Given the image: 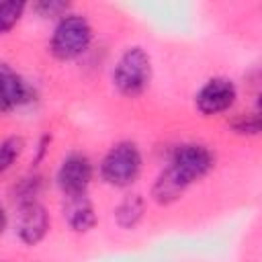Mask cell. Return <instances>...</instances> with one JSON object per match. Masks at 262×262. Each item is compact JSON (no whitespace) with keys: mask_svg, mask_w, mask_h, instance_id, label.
<instances>
[{"mask_svg":"<svg viewBox=\"0 0 262 262\" xmlns=\"http://www.w3.org/2000/svg\"><path fill=\"white\" fill-rule=\"evenodd\" d=\"M237 100V86L231 78H209L194 94V106L203 117H215L227 113Z\"/></svg>","mask_w":262,"mask_h":262,"instance_id":"6","label":"cell"},{"mask_svg":"<svg viewBox=\"0 0 262 262\" xmlns=\"http://www.w3.org/2000/svg\"><path fill=\"white\" fill-rule=\"evenodd\" d=\"M0 84H2V98H0L2 113H10L18 106H25L35 96L33 86L8 63L0 66Z\"/></svg>","mask_w":262,"mask_h":262,"instance_id":"8","label":"cell"},{"mask_svg":"<svg viewBox=\"0 0 262 262\" xmlns=\"http://www.w3.org/2000/svg\"><path fill=\"white\" fill-rule=\"evenodd\" d=\"M49 143H51V135H41V139H39V143H37V154H35V162H37V164L45 158Z\"/></svg>","mask_w":262,"mask_h":262,"instance_id":"17","label":"cell"},{"mask_svg":"<svg viewBox=\"0 0 262 262\" xmlns=\"http://www.w3.org/2000/svg\"><path fill=\"white\" fill-rule=\"evenodd\" d=\"M31 8L41 18H57V20L70 12V4L63 0H37L31 4Z\"/></svg>","mask_w":262,"mask_h":262,"instance_id":"16","label":"cell"},{"mask_svg":"<svg viewBox=\"0 0 262 262\" xmlns=\"http://www.w3.org/2000/svg\"><path fill=\"white\" fill-rule=\"evenodd\" d=\"M23 151H25V139L20 135L4 137L0 143V172L6 174L16 164V160L20 158Z\"/></svg>","mask_w":262,"mask_h":262,"instance_id":"13","label":"cell"},{"mask_svg":"<svg viewBox=\"0 0 262 262\" xmlns=\"http://www.w3.org/2000/svg\"><path fill=\"white\" fill-rule=\"evenodd\" d=\"M92 25L84 14L68 12L61 16L49 37V51L57 61H74L84 55L92 43Z\"/></svg>","mask_w":262,"mask_h":262,"instance_id":"2","label":"cell"},{"mask_svg":"<svg viewBox=\"0 0 262 262\" xmlns=\"http://www.w3.org/2000/svg\"><path fill=\"white\" fill-rule=\"evenodd\" d=\"M256 111H262V90H260L258 96H256Z\"/></svg>","mask_w":262,"mask_h":262,"instance_id":"18","label":"cell"},{"mask_svg":"<svg viewBox=\"0 0 262 262\" xmlns=\"http://www.w3.org/2000/svg\"><path fill=\"white\" fill-rule=\"evenodd\" d=\"M63 219L68 227L76 233H86L94 229L98 217L94 203L90 201L88 194H76V196H66L63 203Z\"/></svg>","mask_w":262,"mask_h":262,"instance_id":"9","label":"cell"},{"mask_svg":"<svg viewBox=\"0 0 262 262\" xmlns=\"http://www.w3.org/2000/svg\"><path fill=\"white\" fill-rule=\"evenodd\" d=\"M184 192H186V190H184L166 170H162V172L156 176V180H154V184H151V188H149V196H151L158 205H164V207L176 203Z\"/></svg>","mask_w":262,"mask_h":262,"instance_id":"11","label":"cell"},{"mask_svg":"<svg viewBox=\"0 0 262 262\" xmlns=\"http://www.w3.org/2000/svg\"><path fill=\"white\" fill-rule=\"evenodd\" d=\"M41 190H43V176L27 174V176L18 178L12 184V196L16 201V207L25 205V203H31V201H39L37 196L41 194Z\"/></svg>","mask_w":262,"mask_h":262,"instance_id":"12","label":"cell"},{"mask_svg":"<svg viewBox=\"0 0 262 262\" xmlns=\"http://www.w3.org/2000/svg\"><path fill=\"white\" fill-rule=\"evenodd\" d=\"M154 66L149 53L141 45H131L123 49L113 68V84L121 96L137 98L141 96L151 82Z\"/></svg>","mask_w":262,"mask_h":262,"instance_id":"1","label":"cell"},{"mask_svg":"<svg viewBox=\"0 0 262 262\" xmlns=\"http://www.w3.org/2000/svg\"><path fill=\"white\" fill-rule=\"evenodd\" d=\"M229 127L237 135H262V111L239 115L229 123Z\"/></svg>","mask_w":262,"mask_h":262,"instance_id":"15","label":"cell"},{"mask_svg":"<svg viewBox=\"0 0 262 262\" xmlns=\"http://www.w3.org/2000/svg\"><path fill=\"white\" fill-rule=\"evenodd\" d=\"M4 262H6V260H4Z\"/></svg>","mask_w":262,"mask_h":262,"instance_id":"19","label":"cell"},{"mask_svg":"<svg viewBox=\"0 0 262 262\" xmlns=\"http://www.w3.org/2000/svg\"><path fill=\"white\" fill-rule=\"evenodd\" d=\"M215 166L213 151L203 143H182L172 151L168 166L164 168L184 190L205 178Z\"/></svg>","mask_w":262,"mask_h":262,"instance_id":"4","label":"cell"},{"mask_svg":"<svg viewBox=\"0 0 262 262\" xmlns=\"http://www.w3.org/2000/svg\"><path fill=\"white\" fill-rule=\"evenodd\" d=\"M51 227V217L47 209L39 201H31L16 207L14 217V235L25 246H37L41 244Z\"/></svg>","mask_w":262,"mask_h":262,"instance_id":"7","label":"cell"},{"mask_svg":"<svg viewBox=\"0 0 262 262\" xmlns=\"http://www.w3.org/2000/svg\"><path fill=\"white\" fill-rule=\"evenodd\" d=\"M143 170V156L133 141H117L100 160V180L113 188H129Z\"/></svg>","mask_w":262,"mask_h":262,"instance_id":"3","label":"cell"},{"mask_svg":"<svg viewBox=\"0 0 262 262\" xmlns=\"http://www.w3.org/2000/svg\"><path fill=\"white\" fill-rule=\"evenodd\" d=\"M145 199L141 194H127L113 211V219L121 229H135L145 217Z\"/></svg>","mask_w":262,"mask_h":262,"instance_id":"10","label":"cell"},{"mask_svg":"<svg viewBox=\"0 0 262 262\" xmlns=\"http://www.w3.org/2000/svg\"><path fill=\"white\" fill-rule=\"evenodd\" d=\"M27 8H29L27 2H14V0L4 2V4L0 6V31H2L4 35L10 33V31L16 27V23L23 18V14H25Z\"/></svg>","mask_w":262,"mask_h":262,"instance_id":"14","label":"cell"},{"mask_svg":"<svg viewBox=\"0 0 262 262\" xmlns=\"http://www.w3.org/2000/svg\"><path fill=\"white\" fill-rule=\"evenodd\" d=\"M94 178V164L82 151H70L55 172V184L63 192V196L86 194L90 182Z\"/></svg>","mask_w":262,"mask_h":262,"instance_id":"5","label":"cell"}]
</instances>
